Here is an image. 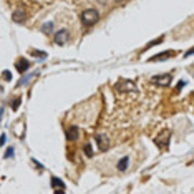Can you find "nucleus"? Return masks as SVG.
<instances>
[{
	"label": "nucleus",
	"mask_w": 194,
	"mask_h": 194,
	"mask_svg": "<svg viewBox=\"0 0 194 194\" xmlns=\"http://www.w3.org/2000/svg\"><path fill=\"white\" fill-rule=\"evenodd\" d=\"M184 85H186V82H184V80H181V82L178 83V86H176V91H179V90H181L182 86H184Z\"/></svg>",
	"instance_id": "nucleus-20"
},
{
	"label": "nucleus",
	"mask_w": 194,
	"mask_h": 194,
	"mask_svg": "<svg viewBox=\"0 0 194 194\" xmlns=\"http://www.w3.org/2000/svg\"><path fill=\"white\" fill-rule=\"evenodd\" d=\"M161 42H163V37H161V38H158V40H153V42H149V43H148V47H146V48L153 47V45H158V43H161Z\"/></svg>",
	"instance_id": "nucleus-17"
},
{
	"label": "nucleus",
	"mask_w": 194,
	"mask_h": 194,
	"mask_svg": "<svg viewBox=\"0 0 194 194\" xmlns=\"http://www.w3.org/2000/svg\"><path fill=\"white\" fill-rule=\"evenodd\" d=\"M85 154H86V156H93V148H91V144L88 143V144H85Z\"/></svg>",
	"instance_id": "nucleus-15"
},
{
	"label": "nucleus",
	"mask_w": 194,
	"mask_h": 194,
	"mask_svg": "<svg viewBox=\"0 0 194 194\" xmlns=\"http://www.w3.org/2000/svg\"><path fill=\"white\" fill-rule=\"evenodd\" d=\"M80 20H82L83 25H95V23L100 20V13H98V10L95 8H86L82 12V15H80Z\"/></svg>",
	"instance_id": "nucleus-1"
},
{
	"label": "nucleus",
	"mask_w": 194,
	"mask_h": 194,
	"mask_svg": "<svg viewBox=\"0 0 194 194\" xmlns=\"http://www.w3.org/2000/svg\"><path fill=\"white\" fill-rule=\"evenodd\" d=\"M52 30H53V23L52 22H47V23L42 25V32H43V33H50Z\"/></svg>",
	"instance_id": "nucleus-13"
},
{
	"label": "nucleus",
	"mask_w": 194,
	"mask_h": 194,
	"mask_svg": "<svg viewBox=\"0 0 194 194\" xmlns=\"http://www.w3.org/2000/svg\"><path fill=\"white\" fill-rule=\"evenodd\" d=\"M116 90L118 91H136V85L128 80H119L116 83Z\"/></svg>",
	"instance_id": "nucleus-3"
},
{
	"label": "nucleus",
	"mask_w": 194,
	"mask_h": 194,
	"mask_svg": "<svg viewBox=\"0 0 194 194\" xmlns=\"http://www.w3.org/2000/svg\"><path fill=\"white\" fill-rule=\"evenodd\" d=\"M153 83L159 85V86H168V85L171 83V73H164V75L154 76V78H153Z\"/></svg>",
	"instance_id": "nucleus-6"
},
{
	"label": "nucleus",
	"mask_w": 194,
	"mask_h": 194,
	"mask_svg": "<svg viewBox=\"0 0 194 194\" xmlns=\"http://www.w3.org/2000/svg\"><path fill=\"white\" fill-rule=\"evenodd\" d=\"M12 156H13V148H8L5 151V158H12Z\"/></svg>",
	"instance_id": "nucleus-19"
},
{
	"label": "nucleus",
	"mask_w": 194,
	"mask_h": 194,
	"mask_svg": "<svg viewBox=\"0 0 194 194\" xmlns=\"http://www.w3.org/2000/svg\"><path fill=\"white\" fill-rule=\"evenodd\" d=\"M15 68L18 70V73H25L28 68H30V63H28V60L25 58H18L15 63Z\"/></svg>",
	"instance_id": "nucleus-10"
},
{
	"label": "nucleus",
	"mask_w": 194,
	"mask_h": 194,
	"mask_svg": "<svg viewBox=\"0 0 194 194\" xmlns=\"http://www.w3.org/2000/svg\"><path fill=\"white\" fill-rule=\"evenodd\" d=\"M20 101H22V98H20V96H17V98H15V100H13V101H12V103H10V106H12V110H13V111H15V110H17V108H18V106H20Z\"/></svg>",
	"instance_id": "nucleus-14"
},
{
	"label": "nucleus",
	"mask_w": 194,
	"mask_h": 194,
	"mask_svg": "<svg viewBox=\"0 0 194 194\" xmlns=\"http://www.w3.org/2000/svg\"><path fill=\"white\" fill-rule=\"evenodd\" d=\"M52 188L55 189V192H62L65 191V182L58 178H52Z\"/></svg>",
	"instance_id": "nucleus-11"
},
{
	"label": "nucleus",
	"mask_w": 194,
	"mask_h": 194,
	"mask_svg": "<svg viewBox=\"0 0 194 194\" xmlns=\"http://www.w3.org/2000/svg\"><path fill=\"white\" fill-rule=\"evenodd\" d=\"M32 55L33 56H40V58H45L47 53H43V52H32Z\"/></svg>",
	"instance_id": "nucleus-18"
},
{
	"label": "nucleus",
	"mask_w": 194,
	"mask_h": 194,
	"mask_svg": "<svg viewBox=\"0 0 194 194\" xmlns=\"http://www.w3.org/2000/svg\"><path fill=\"white\" fill-rule=\"evenodd\" d=\"M95 141L98 143V148H100L101 151H106L108 148H110V138H108L106 135H103V133L95 136Z\"/></svg>",
	"instance_id": "nucleus-4"
},
{
	"label": "nucleus",
	"mask_w": 194,
	"mask_h": 194,
	"mask_svg": "<svg viewBox=\"0 0 194 194\" xmlns=\"http://www.w3.org/2000/svg\"><path fill=\"white\" fill-rule=\"evenodd\" d=\"M66 40H68V30H65V28L58 30L55 33V37H53V42H55L56 45H65Z\"/></svg>",
	"instance_id": "nucleus-5"
},
{
	"label": "nucleus",
	"mask_w": 194,
	"mask_h": 194,
	"mask_svg": "<svg viewBox=\"0 0 194 194\" xmlns=\"http://www.w3.org/2000/svg\"><path fill=\"white\" fill-rule=\"evenodd\" d=\"M192 53H194V47H192L189 52H186V53H184V56H189V55H192Z\"/></svg>",
	"instance_id": "nucleus-21"
},
{
	"label": "nucleus",
	"mask_w": 194,
	"mask_h": 194,
	"mask_svg": "<svg viewBox=\"0 0 194 194\" xmlns=\"http://www.w3.org/2000/svg\"><path fill=\"white\" fill-rule=\"evenodd\" d=\"M25 18H27V13H25V10H23V8H17L15 12L12 13V20L15 23H23V22H25Z\"/></svg>",
	"instance_id": "nucleus-8"
},
{
	"label": "nucleus",
	"mask_w": 194,
	"mask_h": 194,
	"mask_svg": "<svg viewBox=\"0 0 194 194\" xmlns=\"http://www.w3.org/2000/svg\"><path fill=\"white\" fill-rule=\"evenodd\" d=\"M5 139H7V136L2 135V143H0V144H5Z\"/></svg>",
	"instance_id": "nucleus-22"
},
{
	"label": "nucleus",
	"mask_w": 194,
	"mask_h": 194,
	"mask_svg": "<svg viewBox=\"0 0 194 194\" xmlns=\"http://www.w3.org/2000/svg\"><path fill=\"white\" fill-rule=\"evenodd\" d=\"M169 138H171V131L169 129H164V131H161L159 135L156 136V144L159 148H166L168 146V143H169Z\"/></svg>",
	"instance_id": "nucleus-2"
},
{
	"label": "nucleus",
	"mask_w": 194,
	"mask_h": 194,
	"mask_svg": "<svg viewBox=\"0 0 194 194\" xmlns=\"http://www.w3.org/2000/svg\"><path fill=\"white\" fill-rule=\"evenodd\" d=\"M128 164H129V156H123L121 159L118 161V164H116V169H118L119 172H125L126 169H128Z\"/></svg>",
	"instance_id": "nucleus-12"
},
{
	"label": "nucleus",
	"mask_w": 194,
	"mask_h": 194,
	"mask_svg": "<svg viewBox=\"0 0 194 194\" xmlns=\"http://www.w3.org/2000/svg\"><path fill=\"white\" fill-rule=\"evenodd\" d=\"M65 136H66V141H76L80 138V129L76 128V126H70L68 129H66V133H65Z\"/></svg>",
	"instance_id": "nucleus-7"
},
{
	"label": "nucleus",
	"mask_w": 194,
	"mask_h": 194,
	"mask_svg": "<svg viewBox=\"0 0 194 194\" xmlns=\"http://www.w3.org/2000/svg\"><path fill=\"white\" fill-rule=\"evenodd\" d=\"M176 55V52H171V50H168V52H164V53H159V55H154V56H151L148 62H163V60H168V58H171V56H174Z\"/></svg>",
	"instance_id": "nucleus-9"
},
{
	"label": "nucleus",
	"mask_w": 194,
	"mask_h": 194,
	"mask_svg": "<svg viewBox=\"0 0 194 194\" xmlns=\"http://www.w3.org/2000/svg\"><path fill=\"white\" fill-rule=\"evenodd\" d=\"M3 80H7V82H8V80H12V73L8 72V70H3Z\"/></svg>",
	"instance_id": "nucleus-16"
}]
</instances>
